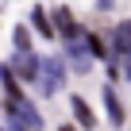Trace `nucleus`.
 <instances>
[{"mask_svg":"<svg viewBox=\"0 0 131 131\" xmlns=\"http://www.w3.org/2000/svg\"><path fill=\"white\" fill-rule=\"evenodd\" d=\"M66 81H70L66 58H58V54L42 58V73H39V89H42V96H54V93H62V89H66Z\"/></svg>","mask_w":131,"mask_h":131,"instance_id":"nucleus-1","label":"nucleus"},{"mask_svg":"<svg viewBox=\"0 0 131 131\" xmlns=\"http://www.w3.org/2000/svg\"><path fill=\"white\" fill-rule=\"evenodd\" d=\"M12 66V73L23 81V85H39V73H42V58L35 50H16V58L8 62Z\"/></svg>","mask_w":131,"mask_h":131,"instance_id":"nucleus-2","label":"nucleus"},{"mask_svg":"<svg viewBox=\"0 0 131 131\" xmlns=\"http://www.w3.org/2000/svg\"><path fill=\"white\" fill-rule=\"evenodd\" d=\"M50 23H54V35L62 39V42H77V39H85V23H77L73 19V12L70 8H54V16H50Z\"/></svg>","mask_w":131,"mask_h":131,"instance_id":"nucleus-3","label":"nucleus"},{"mask_svg":"<svg viewBox=\"0 0 131 131\" xmlns=\"http://www.w3.org/2000/svg\"><path fill=\"white\" fill-rule=\"evenodd\" d=\"M0 104H4L8 112H16V116H19V119H23L31 131H42V112L35 108V100H27V96H23L19 104H8V100H0Z\"/></svg>","mask_w":131,"mask_h":131,"instance_id":"nucleus-4","label":"nucleus"},{"mask_svg":"<svg viewBox=\"0 0 131 131\" xmlns=\"http://www.w3.org/2000/svg\"><path fill=\"white\" fill-rule=\"evenodd\" d=\"M39 39H46V42H54L58 35H54V23H50V12L46 8H31V23H27Z\"/></svg>","mask_w":131,"mask_h":131,"instance_id":"nucleus-5","label":"nucleus"},{"mask_svg":"<svg viewBox=\"0 0 131 131\" xmlns=\"http://www.w3.org/2000/svg\"><path fill=\"white\" fill-rule=\"evenodd\" d=\"M104 112H108V123H112V127H123L127 112H123V100L116 96V89H112V85H104Z\"/></svg>","mask_w":131,"mask_h":131,"instance_id":"nucleus-6","label":"nucleus"},{"mask_svg":"<svg viewBox=\"0 0 131 131\" xmlns=\"http://www.w3.org/2000/svg\"><path fill=\"white\" fill-rule=\"evenodd\" d=\"M66 54H70V62H73V70H77V73H89V70H93V62H96V58L85 50L81 39H77V42H66Z\"/></svg>","mask_w":131,"mask_h":131,"instance_id":"nucleus-7","label":"nucleus"},{"mask_svg":"<svg viewBox=\"0 0 131 131\" xmlns=\"http://www.w3.org/2000/svg\"><path fill=\"white\" fill-rule=\"evenodd\" d=\"M70 112H73V119H77L85 131H93V127H96V116H93V108H89V100H85V96H77V93H73V96H70Z\"/></svg>","mask_w":131,"mask_h":131,"instance_id":"nucleus-8","label":"nucleus"},{"mask_svg":"<svg viewBox=\"0 0 131 131\" xmlns=\"http://www.w3.org/2000/svg\"><path fill=\"white\" fill-rule=\"evenodd\" d=\"M81 42H85V50H89L96 62H108V46H104V39H100L96 31H85V39H81Z\"/></svg>","mask_w":131,"mask_h":131,"instance_id":"nucleus-9","label":"nucleus"},{"mask_svg":"<svg viewBox=\"0 0 131 131\" xmlns=\"http://www.w3.org/2000/svg\"><path fill=\"white\" fill-rule=\"evenodd\" d=\"M12 42H16V50H35L31 46V27L27 23H16L12 27Z\"/></svg>","mask_w":131,"mask_h":131,"instance_id":"nucleus-10","label":"nucleus"},{"mask_svg":"<svg viewBox=\"0 0 131 131\" xmlns=\"http://www.w3.org/2000/svg\"><path fill=\"white\" fill-rule=\"evenodd\" d=\"M4 112H8V108H4ZM4 131H31V127H27V123H23L16 112H8V127H4Z\"/></svg>","mask_w":131,"mask_h":131,"instance_id":"nucleus-11","label":"nucleus"},{"mask_svg":"<svg viewBox=\"0 0 131 131\" xmlns=\"http://www.w3.org/2000/svg\"><path fill=\"white\" fill-rule=\"evenodd\" d=\"M116 35H123V39H131V19H119V23H116Z\"/></svg>","mask_w":131,"mask_h":131,"instance_id":"nucleus-12","label":"nucleus"},{"mask_svg":"<svg viewBox=\"0 0 131 131\" xmlns=\"http://www.w3.org/2000/svg\"><path fill=\"white\" fill-rule=\"evenodd\" d=\"M116 8V0H96V12H112Z\"/></svg>","mask_w":131,"mask_h":131,"instance_id":"nucleus-13","label":"nucleus"},{"mask_svg":"<svg viewBox=\"0 0 131 131\" xmlns=\"http://www.w3.org/2000/svg\"><path fill=\"white\" fill-rule=\"evenodd\" d=\"M0 131H4V127H0Z\"/></svg>","mask_w":131,"mask_h":131,"instance_id":"nucleus-14","label":"nucleus"}]
</instances>
